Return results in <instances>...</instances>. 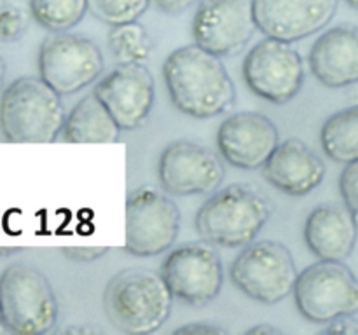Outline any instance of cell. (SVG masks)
Masks as SVG:
<instances>
[{
    "label": "cell",
    "instance_id": "obj_20",
    "mask_svg": "<svg viewBox=\"0 0 358 335\" xmlns=\"http://www.w3.org/2000/svg\"><path fill=\"white\" fill-rule=\"evenodd\" d=\"M122 129L103 103L91 93L80 98L66 114L58 142L66 143H112L117 142Z\"/></svg>",
    "mask_w": 358,
    "mask_h": 335
},
{
    "label": "cell",
    "instance_id": "obj_16",
    "mask_svg": "<svg viewBox=\"0 0 358 335\" xmlns=\"http://www.w3.org/2000/svg\"><path fill=\"white\" fill-rule=\"evenodd\" d=\"M257 30L264 37L297 42L327 27L339 0H252Z\"/></svg>",
    "mask_w": 358,
    "mask_h": 335
},
{
    "label": "cell",
    "instance_id": "obj_17",
    "mask_svg": "<svg viewBox=\"0 0 358 335\" xmlns=\"http://www.w3.org/2000/svg\"><path fill=\"white\" fill-rule=\"evenodd\" d=\"M261 170L269 185L294 198L313 192L325 177L324 159L299 138L280 142Z\"/></svg>",
    "mask_w": 358,
    "mask_h": 335
},
{
    "label": "cell",
    "instance_id": "obj_3",
    "mask_svg": "<svg viewBox=\"0 0 358 335\" xmlns=\"http://www.w3.org/2000/svg\"><path fill=\"white\" fill-rule=\"evenodd\" d=\"M269 199L247 184L213 191L194 218L201 239L222 248H243L255 241L271 216Z\"/></svg>",
    "mask_w": 358,
    "mask_h": 335
},
{
    "label": "cell",
    "instance_id": "obj_5",
    "mask_svg": "<svg viewBox=\"0 0 358 335\" xmlns=\"http://www.w3.org/2000/svg\"><path fill=\"white\" fill-rule=\"evenodd\" d=\"M58 321V299L49 279L28 264L0 274V325L10 334L42 335Z\"/></svg>",
    "mask_w": 358,
    "mask_h": 335
},
{
    "label": "cell",
    "instance_id": "obj_29",
    "mask_svg": "<svg viewBox=\"0 0 358 335\" xmlns=\"http://www.w3.org/2000/svg\"><path fill=\"white\" fill-rule=\"evenodd\" d=\"M325 334H348V335H358V320L352 316H343L338 320L331 321L325 327Z\"/></svg>",
    "mask_w": 358,
    "mask_h": 335
},
{
    "label": "cell",
    "instance_id": "obj_9",
    "mask_svg": "<svg viewBox=\"0 0 358 335\" xmlns=\"http://www.w3.org/2000/svg\"><path fill=\"white\" fill-rule=\"evenodd\" d=\"M38 77L62 96L79 93L103 72V54L96 42L70 31H55L38 49Z\"/></svg>",
    "mask_w": 358,
    "mask_h": 335
},
{
    "label": "cell",
    "instance_id": "obj_12",
    "mask_svg": "<svg viewBox=\"0 0 358 335\" xmlns=\"http://www.w3.org/2000/svg\"><path fill=\"white\" fill-rule=\"evenodd\" d=\"M255 30L252 0H199L191 31L194 44L227 58L240 52Z\"/></svg>",
    "mask_w": 358,
    "mask_h": 335
},
{
    "label": "cell",
    "instance_id": "obj_23",
    "mask_svg": "<svg viewBox=\"0 0 358 335\" xmlns=\"http://www.w3.org/2000/svg\"><path fill=\"white\" fill-rule=\"evenodd\" d=\"M34 20L48 31H70L84 20L87 0H30Z\"/></svg>",
    "mask_w": 358,
    "mask_h": 335
},
{
    "label": "cell",
    "instance_id": "obj_24",
    "mask_svg": "<svg viewBox=\"0 0 358 335\" xmlns=\"http://www.w3.org/2000/svg\"><path fill=\"white\" fill-rule=\"evenodd\" d=\"M152 0H87V10L108 27L138 21Z\"/></svg>",
    "mask_w": 358,
    "mask_h": 335
},
{
    "label": "cell",
    "instance_id": "obj_2",
    "mask_svg": "<svg viewBox=\"0 0 358 335\" xmlns=\"http://www.w3.org/2000/svg\"><path fill=\"white\" fill-rule=\"evenodd\" d=\"M173 299L159 272L129 267L108 279L101 300L105 318L115 330L128 335H147L166 323Z\"/></svg>",
    "mask_w": 358,
    "mask_h": 335
},
{
    "label": "cell",
    "instance_id": "obj_8",
    "mask_svg": "<svg viewBox=\"0 0 358 335\" xmlns=\"http://www.w3.org/2000/svg\"><path fill=\"white\" fill-rule=\"evenodd\" d=\"M180 230V209L164 188L142 185L126 201L124 250L135 257H156L171 250Z\"/></svg>",
    "mask_w": 358,
    "mask_h": 335
},
{
    "label": "cell",
    "instance_id": "obj_30",
    "mask_svg": "<svg viewBox=\"0 0 358 335\" xmlns=\"http://www.w3.org/2000/svg\"><path fill=\"white\" fill-rule=\"evenodd\" d=\"M175 334H217V335H222L227 334L226 328L219 327V325H213V323H189L184 325V327H178L175 330Z\"/></svg>",
    "mask_w": 358,
    "mask_h": 335
},
{
    "label": "cell",
    "instance_id": "obj_28",
    "mask_svg": "<svg viewBox=\"0 0 358 335\" xmlns=\"http://www.w3.org/2000/svg\"><path fill=\"white\" fill-rule=\"evenodd\" d=\"M198 0H152V6L168 16H177L191 9Z\"/></svg>",
    "mask_w": 358,
    "mask_h": 335
},
{
    "label": "cell",
    "instance_id": "obj_11",
    "mask_svg": "<svg viewBox=\"0 0 358 335\" xmlns=\"http://www.w3.org/2000/svg\"><path fill=\"white\" fill-rule=\"evenodd\" d=\"M159 274L175 299L189 306H205L220 293L224 267L215 244L189 241L170 250L161 264Z\"/></svg>",
    "mask_w": 358,
    "mask_h": 335
},
{
    "label": "cell",
    "instance_id": "obj_22",
    "mask_svg": "<svg viewBox=\"0 0 358 335\" xmlns=\"http://www.w3.org/2000/svg\"><path fill=\"white\" fill-rule=\"evenodd\" d=\"M108 51L117 63H143L152 52V38L138 21L110 27Z\"/></svg>",
    "mask_w": 358,
    "mask_h": 335
},
{
    "label": "cell",
    "instance_id": "obj_26",
    "mask_svg": "<svg viewBox=\"0 0 358 335\" xmlns=\"http://www.w3.org/2000/svg\"><path fill=\"white\" fill-rule=\"evenodd\" d=\"M339 191H341L343 202L358 223V163L346 164L339 177Z\"/></svg>",
    "mask_w": 358,
    "mask_h": 335
},
{
    "label": "cell",
    "instance_id": "obj_35",
    "mask_svg": "<svg viewBox=\"0 0 358 335\" xmlns=\"http://www.w3.org/2000/svg\"><path fill=\"white\" fill-rule=\"evenodd\" d=\"M346 3H348L350 7H353V9L358 10V0H345Z\"/></svg>",
    "mask_w": 358,
    "mask_h": 335
},
{
    "label": "cell",
    "instance_id": "obj_31",
    "mask_svg": "<svg viewBox=\"0 0 358 335\" xmlns=\"http://www.w3.org/2000/svg\"><path fill=\"white\" fill-rule=\"evenodd\" d=\"M247 335H278L282 334L278 327H273V325H255V327H250L247 332Z\"/></svg>",
    "mask_w": 358,
    "mask_h": 335
},
{
    "label": "cell",
    "instance_id": "obj_34",
    "mask_svg": "<svg viewBox=\"0 0 358 335\" xmlns=\"http://www.w3.org/2000/svg\"><path fill=\"white\" fill-rule=\"evenodd\" d=\"M3 82H6V63L0 58V91L3 89Z\"/></svg>",
    "mask_w": 358,
    "mask_h": 335
},
{
    "label": "cell",
    "instance_id": "obj_6",
    "mask_svg": "<svg viewBox=\"0 0 358 335\" xmlns=\"http://www.w3.org/2000/svg\"><path fill=\"white\" fill-rule=\"evenodd\" d=\"M294 300L310 323L327 325L358 313V278L339 260H318L297 274Z\"/></svg>",
    "mask_w": 358,
    "mask_h": 335
},
{
    "label": "cell",
    "instance_id": "obj_32",
    "mask_svg": "<svg viewBox=\"0 0 358 335\" xmlns=\"http://www.w3.org/2000/svg\"><path fill=\"white\" fill-rule=\"evenodd\" d=\"M96 332L101 330L96 327H66L63 334H96Z\"/></svg>",
    "mask_w": 358,
    "mask_h": 335
},
{
    "label": "cell",
    "instance_id": "obj_1",
    "mask_svg": "<svg viewBox=\"0 0 358 335\" xmlns=\"http://www.w3.org/2000/svg\"><path fill=\"white\" fill-rule=\"evenodd\" d=\"M163 79L173 107L189 117H217L231 110L236 100V89L222 58L198 44L182 45L170 52L163 63Z\"/></svg>",
    "mask_w": 358,
    "mask_h": 335
},
{
    "label": "cell",
    "instance_id": "obj_25",
    "mask_svg": "<svg viewBox=\"0 0 358 335\" xmlns=\"http://www.w3.org/2000/svg\"><path fill=\"white\" fill-rule=\"evenodd\" d=\"M24 16L21 9H17L13 3H2L0 6V40L14 42L23 35Z\"/></svg>",
    "mask_w": 358,
    "mask_h": 335
},
{
    "label": "cell",
    "instance_id": "obj_18",
    "mask_svg": "<svg viewBox=\"0 0 358 335\" xmlns=\"http://www.w3.org/2000/svg\"><path fill=\"white\" fill-rule=\"evenodd\" d=\"M315 79L339 89L358 82V27L338 24L315 40L308 56Z\"/></svg>",
    "mask_w": 358,
    "mask_h": 335
},
{
    "label": "cell",
    "instance_id": "obj_4",
    "mask_svg": "<svg viewBox=\"0 0 358 335\" xmlns=\"http://www.w3.org/2000/svg\"><path fill=\"white\" fill-rule=\"evenodd\" d=\"M65 117L62 94L41 77H20L0 96V131L7 142H55Z\"/></svg>",
    "mask_w": 358,
    "mask_h": 335
},
{
    "label": "cell",
    "instance_id": "obj_21",
    "mask_svg": "<svg viewBox=\"0 0 358 335\" xmlns=\"http://www.w3.org/2000/svg\"><path fill=\"white\" fill-rule=\"evenodd\" d=\"M324 152L336 163H358V105L334 112L320 129Z\"/></svg>",
    "mask_w": 358,
    "mask_h": 335
},
{
    "label": "cell",
    "instance_id": "obj_15",
    "mask_svg": "<svg viewBox=\"0 0 358 335\" xmlns=\"http://www.w3.org/2000/svg\"><path fill=\"white\" fill-rule=\"evenodd\" d=\"M280 143V131L268 115L255 110L234 112L217 129V149L238 170L264 166Z\"/></svg>",
    "mask_w": 358,
    "mask_h": 335
},
{
    "label": "cell",
    "instance_id": "obj_13",
    "mask_svg": "<svg viewBox=\"0 0 358 335\" xmlns=\"http://www.w3.org/2000/svg\"><path fill=\"white\" fill-rule=\"evenodd\" d=\"M157 177L170 195L210 194L226 177L222 159L191 140L168 143L159 156Z\"/></svg>",
    "mask_w": 358,
    "mask_h": 335
},
{
    "label": "cell",
    "instance_id": "obj_19",
    "mask_svg": "<svg viewBox=\"0 0 358 335\" xmlns=\"http://www.w3.org/2000/svg\"><path fill=\"white\" fill-rule=\"evenodd\" d=\"M357 236L358 223L345 204H318L304 223V243L318 260H346Z\"/></svg>",
    "mask_w": 358,
    "mask_h": 335
},
{
    "label": "cell",
    "instance_id": "obj_10",
    "mask_svg": "<svg viewBox=\"0 0 358 335\" xmlns=\"http://www.w3.org/2000/svg\"><path fill=\"white\" fill-rule=\"evenodd\" d=\"M243 79L255 96L273 105L292 101L304 84V61L292 42L266 37L243 59Z\"/></svg>",
    "mask_w": 358,
    "mask_h": 335
},
{
    "label": "cell",
    "instance_id": "obj_14",
    "mask_svg": "<svg viewBox=\"0 0 358 335\" xmlns=\"http://www.w3.org/2000/svg\"><path fill=\"white\" fill-rule=\"evenodd\" d=\"M93 93L124 131L140 128L149 117L156 98L152 72L143 63H117L105 73Z\"/></svg>",
    "mask_w": 358,
    "mask_h": 335
},
{
    "label": "cell",
    "instance_id": "obj_7",
    "mask_svg": "<svg viewBox=\"0 0 358 335\" xmlns=\"http://www.w3.org/2000/svg\"><path fill=\"white\" fill-rule=\"evenodd\" d=\"M296 262L280 241H252L236 255L229 269L233 285L252 300L273 306L294 292Z\"/></svg>",
    "mask_w": 358,
    "mask_h": 335
},
{
    "label": "cell",
    "instance_id": "obj_27",
    "mask_svg": "<svg viewBox=\"0 0 358 335\" xmlns=\"http://www.w3.org/2000/svg\"><path fill=\"white\" fill-rule=\"evenodd\" d=\"M108 251L107 246H70V248H62L63 257L69 258V260L77 262V264H87V262H93L96 258L103 257Z\"/></svg>",
    "mask_w": 358,
    "mask_h": 335
},
{
    "label": "cell",
    "instance_id": "obj_33",
    "mask_svg": "<svg viewBox=\"0 0 358 335\" xmlns=\"http://www.w3.org/2000/svg\"><path fill=\"white\" fill-rule=\"evenodd\" d=\"M17 251H21V248H16V246H0V258L10 257V255H16Z\"/></svg>",
    "mask_w": 358,
    "mask_h": 335
}]
</instances>
